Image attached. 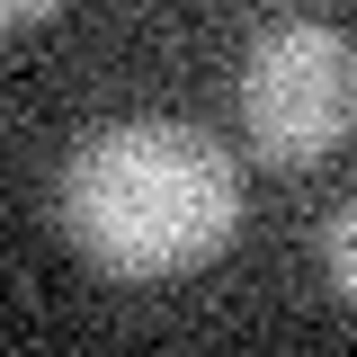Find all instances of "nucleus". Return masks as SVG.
Masks as SVG:
<instances>
[{
	"mask_svg": "<svg viewBox=\"0 0 357 357\" xmlns=\"http://www.w3.org/2000/svg\"><path fill=\"white\" fill-rule=\"evenodd\" d=\"M54 223L98 277H188L232 250L241 232V170L206 126L178 116H126L63 152Z\"/></svg>",
	"mask_w": 357,
	"mask_h": 357,
	"instance_id": "f257e3e1",
	"label": "nucleus"
},
{
	"mask_svg": "<svg viewBox=\"0 0 357 357\" xmlns=\"http://www.w3.org/2000/svg\"><path fill=\"white\" fill-rule=\"evenodd\" d=\"M241 134L268 170H312L357 134V45L340 27L286 18L241 63Z\"/></svg>",
	"mask_w": 357,
	"mask_h": 357,
	"instance_id": "f03ea898",
	"label": "nucleus"
},
{
	"mask_svg": "<svg viewBox=\"0 0 357 357\" xmlns=\"http://www.w3.org/2000/svg\"><path fill=\"white\" fill-rule=\"evenodd\" d=\"M321 277H331L340 304H357V188L321 215Z\"/></svg>",
	"mask_w": 357,
	"mask_h": 357,
	"instance_id": "7ed1b4c3",
	"label": "nucleus"
},
{
	"mask_svg": "<svg viewBox=\"0 0 357 357\" xmlns=\"http://www.w3.org/2000/svg\"><path fill=\"white\" fill-rule=\"evenodd\" d=\"M63 0H0V27H36V18H54Z\"/></svg>",
	"mask_w": 357,
	"mask_h": 357,
	"instance_id": "20e7f679",
	"label": "nucleus"
}]
</instances>
